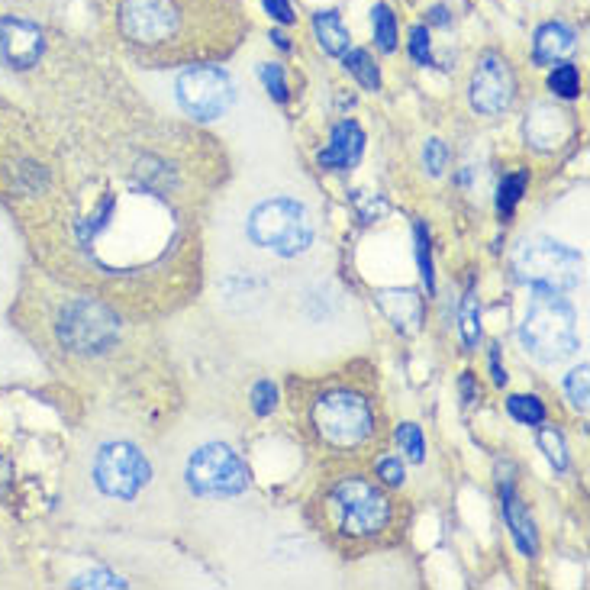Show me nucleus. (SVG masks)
Segmentation results:
<instances>
[{
    "mask_svg": "<svg viewBox=\"0 0 590 590\" xmlns=\"http://www.w3.org/2000/svg\"><path fill=\"white\" fill-rule=\"evenodd\" d=\"M313 236V217L300 200L271 197L249 213V239L258 249H268L281 258L304 255L313 246Z\"/></svg>",
    "mask_w": 590,
    "mask_h": 590,
    "instance_id": "obj_1",
    "label": "nucleus"
},
{
    "mask_svg": "<svg viewBox=\"0 0 590 590\" xmlns=\"http://www.w3.org/2000/svg\"><path fill=\"white\" fill-rule=\"evenodd\" d=\"M523 345L545 365H555L578 349V316L555 294H536L520 329Z\"/></svg>",
    "mask_w": 590,
    "mask_h": 590,
    "instance_id": "obj_2",
    "label": "nucleus"
},
{
    "mask_svg": "<svg viewBox=\"0 0 590 590\" xmlns=\"http://www.w3.org/2000/svg\"><path fill=\"white\" fill-rule=\"evenodd\" d=\"M516 275H520L523 284L532 287V294H555L561 297L571 287L581 284L584 275V258L561 246V242L552 239H536L526 242L516 255Z\"/></svg>",
    "mask_w": 590,
    "mask_h": 590,
    "instance_id": "obj_3",
    "label": "nucleus"
},
{
    "mask_svg": "<svg viewBox=\"0 0 590 590\" xmlns=\"http://www.w3.org/2000/svg\"><path fill=\"white\" fill-rule=\"evenodd\" d=\"M313 426L329 445H336V449H352V445H362L374 433V413L362 394L333 391L316 400Z\"/></svg>",
    "mask_w": 590,
    "mask_h": 590,
    "instance_id": "obj_4",
    "label": "nucleus"
},
{
    "mask_svg": "<svg viewBox=\"0 0 590 590\" xmlns=\"http://www.w3.org/2000/svg\"><path fill=\"white\" fill-rule=\"evenodd\" d=\"M329 510H333L339 529L349 536H374L391 520V503L365 478L339 481L329 497Z\"/></svg>",
    "mask_w": 590,
    "mask_h": 590,
    "instance_id": "obj_5",
    "label": "nucleus"
},
{
    "mask_svg": "<svg viewBox=\"0 0 590 590\" xmlns=\"http://www.w3.org/2000/svg\"><path fill=\"white\" fill-rule=\"evenodd\" d=\"M187 487L200 497H236L249 487V468L229 445L213 442L191 455Z\"/></svg>",
    "mask_w": 590,
    "mask_h": 590,
    "instance_id": "obj_6",
    "label": "nucleus"
},
{
    "mask_svg": "<svg viewBox=\"0 0 590 590\" xmlns=\"http://www.w3.org/2000/svg\"><path fill=\"white\" fill-rule=\"evenodd\" d=\"M149 478L152 468L146 462V455L129 442H110L94 458V484L107 497L133 500L149 484Z\"/></svg>",
    "mask_w": 590,
    "mask_h": 590,
    "instance_id": "obj_7",
    "label": "nucleus"
},
{
    "mask_svg": "<svg viewBox=\"0 0 590 590\" xmlns=\"http://www.w3.org/2000/svg\"><path fill=\"white\" fill-rule=\"evenodd\" d=\"M178 104L194 120H220L233 104V81L217 65L187 68L175 84Z\"/></svg>",
    "mask_w": 590,
    "mask_h": 590,
    "instance_id": "obj_8",
    "label": "nucleus"
},
{
    "mask_svg": "<svg viewBox=\"0 0 590 590\" xmlns=\"http://www.w3.org/2000/svg\"><path fill=\"white\" fill-rule=\"evenodd\" d=\"M59 336L68 349L75 352H107L120 336L117 320L91 300H78L62 310V323H59Z\"/></svg>",
    "mask_w": 590,
    "mask_h": 590,
    "instance_id": "obj_9",
    "label": "nucleus"
},
{
    "mask_svg": "<svg viewBox=\"0 0 590 590\" xmlns=\"http://www.w3.org/2000/svg\"><path fill=\"white\" fill-rule=\"evenodd\" d=\"M120 26L129 39L146 42H165L178 33V10L171 0H126L120 10Z\"/></svg>",
    "mask_w": 590,
    "mask_h": 590,
    "instance_id": "obj_10",
    "label": "nucleus"
},
{
    "mask_svg": "<svg viewBox=\"0 0 590 590\" xmlns=\"http://www.w3.org/2000/svg\"><path fill=\"white\" fill-rule=\"evenodd\" d=\"M513 94H516V78L507 59L484 55L471 75V107L484 113V117H494V113H503L513 104Z\"/></svg>",
    "mask_w": 590,
    "mask_h": 590,
    "instance_id": "obj_11",
    "label": "nucleus"
},
{
    "mask_svg": "<svg viewBox=\"0 0 590 590\" xmlns=\"http://www.w3.org/2000/svg\"><path fill=\"white\" fill-rule=\"evenodd\" d=\"M42 52H46V39L33 20L0 17V65L26 71L39 65Z\"/></svg>",
    "mask_w": 590,
    "mask_h": 590,
    "instance_id": "obj_12",
    "label": "nucleus"
},
{
    "mask_svg": "<svg viewBox=\"0 0 590 590\" xmlns=\"http://www.w3.org/2000/svg\"><path fill=\"white\" fill-rule=\"evenodd\" d=\"M365 152V133H362V126H358L355 120H342L336 129H333V136H329V146L320 152V162L323 168L329 171H345V168H355L358 165V158H362Z\"/></svg>",
    "mask_w": 590,
    "mask_h": 590,
    "instance_id": "obj_13",
    "label": "nucleus"
},
{
    "mask_svg": "<svg viewBox=\"0 0 590 590\" xmlns=\"http://www.w3.org/2000/svg\"><path fill=\"white\" fill-rule=\"evenodd\" d=\"M500 500H503V523L510 526L516 549H520L526 558H536V552H539L536 523H532L529 510L523 507V500L513 494V484H510V481L500 487Z\"/></svg>",
    "mask_w": 590,
    "mask_h": 590,
    "instance_id": "obj_14",
    "label": "nucleus"
},
{
    "mask_svg": "<svg viewBox=\"0 0 590 590\" xmlns=\"http://www.w3.org/2000/svg\"><path fill=\"white\" fill-rule=\"evenodd\" d=\"M574 42H578V36H574V30L568 23H545L536 30V42H532V59H536L539 65H555L561 62L565 55L574 49Z\"/></svg>",
    "mask_w": 590,
    "mask_h": 590,
    "instance_id": "obj_15",
    "label": "nucleus"
},
{
    "mask_svg": "<svg viewBox=\"0 0 590 590\" xmlns=\"http://www.w3.org/2000/svg\"><path fill=\"white\" fill-rule=\"evenodd\" d=\"M313 33H316V42H320V49L326 55H336V59H342L352 46V36H349V30H345V23L336 10H316Z\"/></svg>",
    "mask_w": 590,
    "mask_h": 590,
    "instance_id": "obj_16",
    "label": "nucleus"
},
{
    "mask_svg": "<svg viewBox=\"0 0 590 590\" xmlns=\"http://www.w3.org/2000/svg\"><path fill=\"white\" fill-rule=\"evenodd\" d=\"M342 68L349 71V75L362 84L365 91H378L381 88V71L374 65V59L365 49H349L342 55Z\"/></svg>",
    "mask_w": 590,
    "mask_h": 590,
    "instance_id": "obj_17",
    "label": "nucleus"
},
{
    "mask_svg": "<svg viewBox=\"0 0 590 590\" xmlns=\"http://www.w3.org/2000/svg\"><path fill=\"white\" fill-rule=\"evenodd\" d=\"M391 294L397 297V310L387 307L384 313L391 316L397 329H407V333H413V329L420 326V320H423V300L416 297L413 291H400V294L391 291Z\"/></svg>",
    "mask_w": 590,
    "mask_h": 590,
    "instance_id": "obj_18",
    "label": "nucleus"
},
{
    "mask_svg": "<svg viewBox=\"0 0 590 590\" xmlns=\"http://www.w3.org/2000/svg\"><path fill=\"white\" fill-rule=\"evenodd\" d=\"M458 323H462V342L468 345V349H478V342H481V304H478V294L474 291H468L462 297Z\"/></svg>",
    "mask_w": 590,
    "mask_h": 590,
    "instance_id": "obj_19",
    "label": "nucleus"
},
{
    "mask_svg": "<svg viewBox=\"0 0 590 590\" xmlns=\"http://www.w3.org/2000/svg\"><path fill=\"white\" fill-rule=\"evenodd\" d=\"M526 184H529V175H526V171H513V175H507V178L500 181V187H497V210H500L503 220L513 217L516 204L523 200Z\"/></svg>",
    "mask_w": 590,
    "mask_h": 590,
    "instance_id": "obj_20",
    "label": "nucleus"
},
{
    "mask_svg": "<svg viewBox=\"0 0 590 590\" xmlns=\"http://www.w3.org/2000/svg\"><path fill=\"white\" fill-rule=\"evenodd\" d=\"M371 26H374V42H378L381 52H394L397 49V20L394 10L387 4H378L371 10Z\"/></svg>",
    "mask_w": 590,
    "mask_h": 590,
    "instance_id": "obj_21",
    "label": "nucleus"
},
{
    "mask_svg": "<svg viewBox=\"0 0 590 590\" xmlns=\"http://www.w3.org/2000/svg\"><path fill=\"white\" fill-rule=\"evenodd\" d=\"M507 410H510L513 420L523 423V426H542L545 423V404L532 394H513L507 400Z\"/></svg>",
    "mask_w": 590,
    "mask_h": 590,
    "instance_id": "obj_22",
    "label": "nucleus"
},
{
    "mask_svg": "<svg viewBox=\"0 0 590 590\" xmlns=\"http://www.w3.org/2000/svg\"><path fill=\"white\" fill-rule=\"evenodd\" d=\"M549 91H552L555 97H565V100L578 97V94H581V75H578V68L568 65V62L555 65V68L549 71Z\"/></svg>",
    "mask_w": 590,
    "mask_h": 590,
    "instance_id": "obj_23",
    "label": "nucleus"
},
{
    "mask_svg": "<svg viewBox=\"0 0 590 590\" xmlns=\"http://www.w3.org/2000/svg\"><path fill=\"white\" fill-rule=\"evenodd\" d=\"M539 449L545 452V458H549L555 471L568 468V445H565V436H561L555 426H542L539 429Z\"/></svg>",
    "mask_w": 590,
    "mask_h": 590,
    "instance_id": "obj_24",
    "label": "nucleus"
},
{
    "mask_svg": "<svg viewBox=\"0 0 590 590\" xmlns=\"http://www.w3.org/2000/svg\"><path fill=\"white\" fill-rule=\"evenodd\" d=\"M394 439L400 445V452H404L410 462H423L426 458V439H423V429L416 423H400Z\"/></svg>",
    "mask_w": 590,
    "mask_h": 590,
    "instance_id": "obj_25",
    "label": "nucleus"
},
{
    "mask_svg": "<svg viewBox=\"0 0 590 590\" xmlns=\"http://www.w3.org/2000/svg\"><path fill=\"white\" fill-rule=\"evenodd\" d=\"M258 78H262L265 84V91L278 100V104H287V81H284V68L278 62H265V65H258Z\"/></svg>",
    "mask_w": 590,
    "mask_h": 590,
    "instance_id": "obj_26",
    "label": "nucleus"
},
{
    "mask_svg": "<svg viewBox=\"0 0 590 590\" xmlns=\"http://www.w3.org/2000/svg\"><path fill=\"white\" fill-rule=\"evenodd\" d=\"M416 258H420V275L426 281V291H433V249H429V229L423 223H416Z\"/></svg>",
    "mask_w": 590,
    "mask_h": 590,
    "instance_id": "obj_27",
    "label": "nucleus"
},
{
    "mask_svg": "<svg viewBox=\"0 0 590 590\" xmlns=\"http://www.w3.org/2000/svg\"><path fill=\"white\" fill-rule=\"evenodd\" d=\"M410 59L416 65H433V42H429V30L423 23H416L410 30Z\"/></svg>",
    "mask_w": 590,
    "mask_h": 590,
    "instance_id": "obj_28",
    "label": "nucleus"
},
{
    "mask_svg": "<svg viewBox=\"0 0 590 590\" xmlns=\"http://www.w3.org/2000/svg\"><path fill=\"white\" fill-rule=\"evenodd\" d=\"M423 165L433 178H439L445 171V165H449V149H445L442 139H429L423 146Z\"/></svg>",
    "mask_w": 590,
    "mask_h": 590,
    "instance_id": "obj_29",
    "label": "nucleus"
},
{
    "mask_svg": "<svg viewBox=\"0 0 590 590\" xmlns=\"http://www.w3.org/2000/svg\"><path fill=\"white\" fill-rule=\"evenodd\" d=\"M565 391H568V400L578 410H587V365H581V368H574L568 378H565Z\"/></svg>",
    "mask_w": 590,
    "mask_h": 590,
    "instance_id": "obj_30",
    "label": "nucleus"
},
{
    "mask_svg": "<svg viewBox=\"0 0 590 590\" xmlns=\"http://www.w3.org/2000/svg\"><path fill=\"white\" fill-rule=\"evenodd\" d=\"M275 407H278V387L271 381H258L252 387V410L258 416H268Z\"/></svg>",
    "mask_w": 590,
    "mask_h": 590,
    "instance_id": "obj_31",
    "label": "nucleus"
},
{
    "mask_svg": "<svg viewBox=\"0 0 590 590\" xmlns=\"http://www.w3.org/2000/svg\"><path fill=\"white\" fill-rule=\"evenodd\" d=\"M378 478L391 487H400L407 481V471L400 465V458H378Z\"/></svg>",
    "mask_w": 590,
    "mask_h": 590,
    "instance_id": "obj_32",
    "label": "nucleus"
},
{
    "mask_svg": "<svg viewBox=\"0 0 590 590\" xmlns=\"http://www.w3.org/2000/svg\"><path fill=\"white\" fill-rule=\"evenodd\" d=\"M75 587H126V581L120 574H110V571H94V574H84V578L71 581Z\"/></svg>",
    "mask_w": 590,
    "mask_h": 590,
    "instance_id": "obj_33",
    "label": "nucleus"
},
{
    "mask_svg": "<svg viewBox=\"0 0 590 590\" xmlns=\"http://www.w3.org/2000/svg\"><path fill=\"white\" fill-rule=\"evenodd\" d=\"M262 4H265V10L271 13V20H278V23H284V26H291V23L297 20L287 0H262Z\"/></svg>",
    "mask_w": 590,
    "mask_h": 590,
    "instance_id": "obj_34",
    "label": "nucleus"
},
{
    "mask_svg": "<svg viewBox=\"0 0 590 590\" xmlns=\"http://www.w3.org/2000/svg\"><path fill=\"white\" fill-rule=\"evenodd\" d=\"M491 374H494V384H507V368L500 365V345H491Z\"/></svg>",
    "mask_w": 590,
    "mask_h": 590,
    "instance_id": "obj_35",
    "label": "nucleus"
},
{
    "mask_svg": "<svg viewBox=\"0 0 590 590\" xmlns=\"http://www.w3.org/2000/svg\"><path fill=\"white\" fill-rule=\"evenodd\" d=\"M462 397H465V404H474V397H478V391H474L471 374H462Z\"/></svg>",
    "mask_w": 590,
    "mask_h": 590,
    "instance_id": "obj_36",
    "label": "nucleus"
},
{
    "mask_svg": "<svg viewBox=\"0 0 590 590\" xmlns=\"http://www.w3.org/2000/svg\"><path fill=\"white\" fill-rule=\"evenodd\" d=\"M429 20L439 23V26H449V10H445V7H433V10H429Z\"/></svg>",
    "mask_w": 590,
    "mask_h": 590,
    "instance_id": "obj_37",
    "label": "nucleus"
},
{
    "mask_svg": "<svg viewBox=\"0 0 590 590\" xmlns=\"http://www.w3.org/2000/svg\"><path fill=\"white\" fill-rule=\"evenodd\" d=\"M271 39H275V46H278L281 52H291V42H287L284 33H271Z\"/></svg>",
    "mask_w": 590,
    "mask_h": 590,
    "instance_id": "obj_38",
    "label": "nucleus"
}]
</instances>
